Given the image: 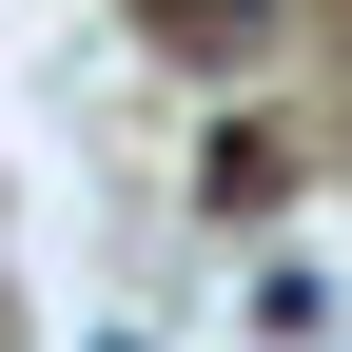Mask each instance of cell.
I'll return each mask as SVG.
<instances>
[{"label": "cell", "mask_w": 352, "mask_h": 352, "mask_svg": "<svg viewBox=\"0 0 352 352\" xmlns=\"http://www.w3.org/2000/svg\"><path fill=\"white\" fill-rule=\"evenodd\" d=\"M157 20H176V39H254L274 0H157Z\"/></svg>", "instance_id": "6da1fadb"}, {"label": "cell", "mask_w": 352, "mask_h": 352, "mask_svg": "<svg viewBox=\"0 0 352 352\" xmlns=\"http://www.w3.org/2000/svg\"><path fill=\"white\" fill-rule=\"evenodd\" d=\"M98 352H157V333H98Z\"/></svg>", "instance_id": "7a4b0ae2"}]
</instances>
